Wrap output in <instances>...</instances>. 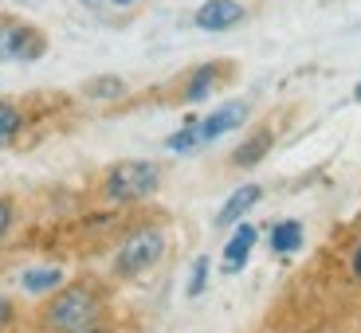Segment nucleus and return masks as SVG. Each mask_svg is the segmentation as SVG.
<instances>
[{"label": "nucleus", "mask_w": 361, "mask_h": 333, "mask_svg": "<svg viewBox=\"0 0 361 333\" xmlns=\"http://www.w3.org/2000/svg\"><path fill=\"white\" fill-rule=\"evenodd\" d=\"M102 314V294L90 282H71V287H59L51 294V302L44 306V333H82L90 325H99Z\"/></svg>", "instance_id": "nucleus-1"}, {"label": "nucleus", "mask_w": 361, "mask_h": 333, "mask_svg": "<svg viewBox=\"0 0 361 333\" xmlns=\"http://www.w3.org/2000/svg\"><path fill=\"white\" fill-rule=\"evenodd\" d=\"M157 184H161V169L154 161H118L106 169V180H102V192L114 204H134V200L154 196Z\"/></svg>", "instance_id": "nucleus-2"}, {"label": "nucleus", "mask_w": 361, "mask_h": 333, "mask_svg": "<svg viewBox=\"0 0 361 333\" xmlns=\"http://www.w3.org/2000/svg\"><path fill=\"white\" fill-rule=\"evenodd\" d=\"M161 255H165V232L161 227H137L134 235H126V244L118 247L114 270L122 279H134V275H145L149 267H157Z\"/></svg>", "instance_id": "nucleus-3"}, {"label": "nucleus", "mask_w": 361, "mask_h": 333, "mask_svg": "<svg viewBox=\"0 0 361 333\" xmlns=\"http://www.w3.org/2000/svg\"><path fill=\"white\" fill-rule=\"evenodd\" d=\"M47 51V36L36 24L0 16V63H32Z\"/></svg>", "instance_id": "nucleus-4"}, {"label": "nucleus", "mask_w": 361, "mask_h": 333, "mask_svg": "<svg viewBox=\"0 0 361 333\" xmlns=\"http://www.w3.org/2000/svg\"><path fill=\"white\" fill-rule=\"evenodd\" d=\"M247 12H244L240 0H204L197 8V16H192V24H197L200 32H232Z\"/></svg>", "instance_id": "nucleus-5"}, {"label": "nucleus", "mask_w": 361, "mask_h": 333, "mask_svg": "<svg viewBox=\"0 0 361 333\" xmlns=\"http://www.w3.org/2000/svg\"><path fill=\"white\" fill-rule=\"evenodd\" d=\"M247 118V102H224L220 110H212L208 118H200L197 122V137H200V145H208V142H216V137H224V134H232L240 122Z\"/></svg>", "instance_id": "nucleus-6"}, {"label": "nucleus", "mask_w": 361, "mask_h": 333, "mask_svg": "<svg viewBox=\"0 0 361 333\" xmlns=\"http://www.w3.org/2000/svg\"><path fill=\"white\" fill-rule=\"evenodd\" d=\"M224 75H228L224 63H200V67H192L189 79H185V87H180V102H200V99H208Z\"/></svg>", "instance_id": "nucleus-7"}, {"label": "nucleus", "mask_w": 361, "mask_h": 333, "mask_svg": "<svg viewBox=\"0 0 361 333\" xmlns=\"http://www.w3.org/2000/svg\"><path fill=\"white\" fill-rule=\"evenodd\" d=\"M259 196H263V189L259 184H240V189L232 192V196L224 200V208L216 212V227H232V224H240V220L252 212L255 204H259Z\"/></svg>", "instance_id": "nucleus-8"}, {"label": "nucleus", "mask_w": 361, "mask_h": 333, "mask_svg": "<svg viewBox=\"0 0 361 333\" xmlns=\"http://www.w3.org/2000/svg\"><path fill=\"white\" fill-rule=\"evenodd\" d=\"M255 239H259V232H255L252 224H240V227L232 232V239L224 244V270H228V275H235V270H244V263L252 259Z\"/></svg>", "instance_id": "nucleus-9"}, {"label": "nucleus", "mask_w": 361, "mask_h": 333, "mask_svg": "<svg viewBox=\"0 0 361 333\" xmlns=\"http://www.w3.org/2000/svg\"><path fill=\"white\" fill-rule=\"evenodd\" d=\"M271 142H275V134H271L267 126H259V130H255V134L247 137V142L232 153V165H235V169H255V165H259L263 157H267Z\"/></svg>", "instance_id": "nucleus-10"}, {"label": "nucleus", "mask_w": 361, "mask_h": 333, "mask_svg": "<svg viewBox=\"0 0 361 333\" xmlns=\"http://www.w3.org/2000/svg\"><path fill=\"white\" fill-rule=\"evenodd\" d=\"M302 247V224L298 220H279L271 227V251L275 255H295Z\"/></svg>", "instance_id": "nucleus-11"}, {"label": "nucleus", "mask_w": 361, "mask_h": 333, "mask_svg": "<svg viewBox=\"0 0 361 333\" xmlns=\"http://www.w3.org/2000/svg\"><path fill=\"white\" fill-rule=\"evenodd\" d=\"M24 290L27 294H51V290L63 287V270L59 267H36V270H24Z\"/></svg>", "instance_id": "nucleus-12"}, {"label": "nucleus", "mask_w": 361, "mask_h": 333, "mask_svg": "<svg viewBox=\"0 0 361 333\" xmlns=\"http://www.w3.org/2000/svg\"><path fill=\"white\" fill-rule=\"evenodd\" d=\"M20 130H24V110H20L16 102L4 99V102H0V149L16 142Z\"/></svg>", "instance_id": "nucleus-13"}, {"label": "nucleus", "mask_w": 361, "mask_h": 333, "mask_svg": "<svg viewBox=\"0 0 361 333\" xmlns=\"http://www.w3.org/2000/svg\"><path fill=\"white\" fill-rule=\"evenodd\" d=\"M87 99H122V94H126V82L118 79V75H99V79H90L87 87Z\"/></svg>", "instance_id": "nucleus-14"}, {"label": "nucleus", "mask_w": 361, "mask_h": 333, "mask_svg": "<svg viewBox=\"0 0 361 333\" xmlns=\"http://www.w3.org/2000/svg\"><path fill=\"white\" fill-rule=\"evenodd\" d=\"M173 149V153H189V149H197L200 137H197V122H185V126L177 130V134H169V142H165Z\"/></svg>", "instance_id": "nucleus-15"}, {"label": "nucleus", "mask_w": 361, "mask_h": 333, "mask_svg": "<svg viewBox=\"0 0 361 333\" xmlns=\"http://www.w3.org/2000/svg\"><path fill=\"white\" fill-rule=\"evenodd\" d=\"M204 287H208V259L200 255V259L192 263V270H189V282H185V294H189V298H200V294H204Z\"/></svg>", "instance_id": "nucleus-16"}, {"label": "nucleus", "mask_w": 361, "mask_h": 333, "mask_svg": "<svg viewBox=\"0 0 361 333\" xmlns=\"http://www.w3.org/2000/svg\"><path fill=\"white\" fill-rule=\"evenodd\" d=\"M12 216H16V204H12L8 196H0V239L8 235V227H12Z\"/></svg>", "instance_id": "nucleus-17"}, {"label": "nucleus", "mask_w": 361, "mask_h": 333, "mask_svg": "<svg viewBox=\"0 0 361 333\" xmlns=\"http://www.w3.org/2000/svg\"><path fill=\"white\" fill-rule=\"evenodd\" d=\"M12 322H16V306H12V298L0 294V333H8Z\"/></svg>", "instance_id": "nucleus-18"}, {"label": "nucleus", "mask_w": 361, "mask_h": 333, "mask_svg": "<svg viewBox=\"0 0 361 333\" xmlns=\"http://www.w3.org/2000/svg\"><path fill=\"white\" fill-rule=\"evenodd\" d=\"M350 270H353V279L361 282V239H357V247H353V259H350Z\"/></svg>", "instance_id": "nucleus-19"}, {"label": "nucleus", "mask_w": 361, "mask_h": 333, "mask_svg": "<svg viewBox=\"0 0 361 333\" xmlns=\"http://www.w3.org/2000/svg\"><path fill=\"white\" fill-rule=\"evenodd\" d=\"M82 333H114L110 325H90V329H82Z\"/></svg>", "instance_id": "nucleus-20"}, {"label": "nucleus", "mask_w": 361, "mask_h": 333, "mask_svg": "<svg viewBox=\"0 0 361 333\" xmlns=\"http://www.w3.org/2000/svg\"><path fill=\"white\" fill-rule=\"evenodd\" d=\"M114 8H130V4H137V0H110Z\"/></svg>", "instance_id": "nucleus-21"}, {"label": "nucleus", "mask_w": 361, "mask_h": 333, "mask_svg": "<svg viewBox=\"0 0 361 333\" xmlns=\"http://www.w3.org/2000/svg\"><path fill=\"white\" fill-rule=\"evenodd\" d=\"M16 4H24V8H39L44 0H16Z\"/></svg>", "instance_id": "nucleus-22"}, {"label": "nucleus", "mask_w": 361, "mask_h": 333, "mask_svg": "<svg viewBox=\"0 0 361 333\" xmlns=\"http://www.w3.org/2000/svg\"><path fill=\"white\" fill-rule=\"evenodd\" d=\"M353 102H361V82H357V87H353Z\"/></svg>", "instance_id": "nucleus-23"}, {"label": "nucleus", "mask_w": 361, "mask_h": 333, "mask_svg": "<svg viewBox=\"0 0 361 333\" xmlns=\"http://www.w3.org/2000/svg\"><path fill=\"white\" fill-rule=\"evenodd\" d=\"M326 333H334V329H326Z\"/></svg>", "instance_id": "nucleus-24"}]
</instances>
